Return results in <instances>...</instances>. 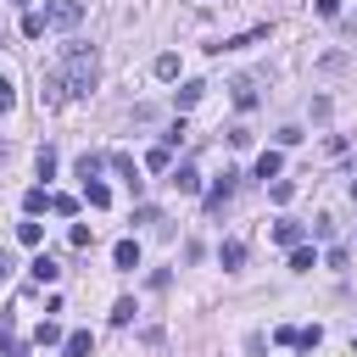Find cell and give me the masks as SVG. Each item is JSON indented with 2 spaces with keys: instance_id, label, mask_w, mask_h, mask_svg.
<instances>
[{
  "instance_id": "obj_19",
  "label": "cell",
  "mask_w": 357,
  "mask_h": 357,
  "mask_svg": "<svg viewBox=\"0 0 357 357\" xmlns=\"http://www.w3.org/2000/svg\"><path fill=\"white\" fill-rule=\"evenodd\" d=\"M22 33L39 39V33H45V17H39V11H22Z\"/></svg>"
},
{
  "instance_id": "obj_11",
  "label": "cell",
  "mask_w": 357,
  "mask_h": 357,
  "mask_svg": "<svg viewBox=\"0 0 357 357\" xmlns=\"http://www.w3.org/2000/svg\"><path fill=\"white\" fill-rule=\"evenodd\" d=\"M84 201H89V206H112V190H106L100 178H84Z\"/></svg>"
},
{
  "instance_id": "obj_5",
  "label": "cell",
  "mask_w": 357,
  "mask_h": 357,
  "mask_svg": "<svg viewBox=\"0 0 357 357\" xmlns=\"http://www.w3.org/2000/svg\"><path fill=\"white\" fill-rule=\"evenodd\" d=\"M112 262H117L123 273H134V268H139V245H134V240H117V251H112Z\"/></svg>"
},
{
  "instance_id": "obj_24",
  "label": "cell",
  "mask_w": 357,
  "mask_h": 357,
  "mask_svg": "<svg viewBox=\"0 0 357 357\" xmlns=\"http://www.w3.org/2000/svg\"><path fill=\"white\" fill-rule=\"evenodd\" d=\"M156 78H178V56H156Z\"/></svg>"
},
{
  "instance_id": "obj_13",
  "label": "cell",
  "mask_w": 357,
  "mask_h": 357,
  "mask_svg": "<svg viewBox=\"0 0 357 357\" xmlns=\"http://www.w3.org/2000/svg\"><path fill=\"white\" fill-rule=\"evenodd\" d=\"M290 268H296V273H312V268H318V251H312V245H296V251H290Z\"/></svg>"
},
{
  "instance_id": "obj_22",
  "label": "cell",
  "mask_w": 357,
  "mask_h": 357,
  "mask_svg": "<svg viewBox=\"0 0 357 357\" xmlns=\"http://www.w3.org/2000/svg\"><path fill=\"white\" fill-rule=\"evenodd\" d=\"M318 340H324V329H318V324H307V329H301V335H296V346H301V351H312V346H318Z\"/></svg>"
},
{
  "instance_id": "obj_7",
  "label": "cell",
  "mask_w": 357,
  "mask_h": 357,
  "mask_svg": "<svg viewBox=\"0 0 357 357\" xmlns=\"http://www.w3.org/2000/svg\"><path fill=\"white\" fill-rule=\"evenodd\" d=\"M229 89H234V106H240V112H251V106H257V84H251V78H234Z\"/></svg>"
},
{
  "instance_id": "obj_3",
  "label": "cell",
  "mask_w": 357,
  "mask_h": 357,
  "mask_svg": "<svg viewBox=\"0 0 357 357\" xmlns=\"http://www.w3.org/2000/svg\"><path fill=\"white\" fill-rule=\"evenodd\" d=\"M234 178H240V173H234V167H223V173H218V184H212V190H206V206H212V212H218V206H223V201H229V195H234Z\"/></svg>"
},
{
  "instance_id": "obj_4",
  "label": "cell",
  "mask_w": 357,
  "mask_h": 357,
  "mask_svg": "<svg viewBox=\"0 0 357 357\" xmlns=\"http://www.w3.org/2000/svg\"><path fill=\"white\" fill-rule=\"evenodd\" d=\"M173 190H178V195H195V190H201V173H195L190 162H178V167H173Z\"/></svg>"
},
{
  "instance_id": "obj_20",
  "label": "cell",
  "mask_w": 357,
  "mask_h": 357,
  "mask_svg": "<svg viewBox=\"0 0 357 357\" xmlns=\"http://www.w3.org/2000/svg\"><path fill=\"white\" fill-rule=\"evenodd\" d=\"M268 195H273V201H279V206H284V201H290V195H296V184H290V178H273V184H268Z\"/></svg>"
},
{
  "instance_id": "obj_27",
  "label": "cell",
  "mask_w": 357,
  "mask_h": 357,
  "mask_svg": "<svg viewBox=\"0 0 357 357\" xmlns=\"http://www.w3.org/2000/svg\"><path fill=\"white\" fill-rule=\"evenodd\" d=\"M128 318H134V301H128V296H123V301H117V307H112V324H128Z\"/></svg>"
},
{
  "instance_id": "obj_21",
  "label": "cell",
  "mask_w": 357,
  "mask_h": 357,
  "mask_svg": "<svg viewBox=\"0 0 357 357\" xmlns=\"http://www.w3.org/2000/svg\"><path fill=\"white\" fill-rule=\"evenodd\" d=\"M17 240H22V245H39L45 229H39V223H17Z\"/></svg>"
},
{
  "instance_id": "obj_15",
  "label": "cell",
  "mask_w": 357,
  "mask_h": 357,
  "mask_svg": "<svg viewBox=\"0 0 357 357\" xmlns=\"http://www.w3.org/2000/svg\"><path fill=\"white\" fill-rule=\"evenodd\" d=\"M145 167H151V173H173V151H167V145H156V151L145 156Z\"/></svg>"
},
{
  "instance_id": "obj_10",
  "label": "cell",
  "mask_w": 357,
  "mask_h": 357,
  "mask_svg": "<svg viewBox=\"0 0 357 357\" xmlns=\"http://www.w3.org/2000/svg\"><path fill=\"white\" fill-rule=\"evenodd\" d=\"M279 167H284L279 151H262V156H257V178H279Z\"/></svg>"
},
{
  "instance_id": "obj_26",
  "label": "cell",
  "mask_w": 357,
  "mask_h": 357,
  "mask_svg": "<svg viewBox=\"0 0 357 357\" xmlns=\"http://www.w3.org/2000/svg\"><path fill=\"white\" fill-rule=\"evenodd\" d=\"M50 206H56L61 218H73V212H78V201H73V195H50Z\"/></svg>"
},
{
  "instance_id": "obj_18",
  "label": "cell",
  "mask_w": 357,
  "mask_h": 357,
  "mask_svg": "<svg viewBox=\"0 0 357 357\" xmlns=\"http://www.w3.org/2000/svg\"><path fill=\"white\" fill-rule=\"evenodd\" d=\"M218 257H223V268H240V262H245V245H240V240H229Z\"/></svg>"
},
{
  "instance_id": "obj_25",
  "label": "cell",
  "mask_w": 357,
  "mask_h": 357,
  "mask_svg": "<svg viewBox=\"0 0 357 357\" xmlns=\"http://www.w3.org/2000/svg\"><path fill=\"white\" fill-rule=\"evenodd\" d=\"M33 167H39V178H50V173H56V151H50V145H45V151H39V162H33Z\"/></svg>"
},
{
  "instance_id": "obj_8",
  "label": "cell",
  "mask_w": 357,
  "mask_h": 357,
  "mask_svg": "<svg viewBox=\"0 0 357 357\" xmlns=\"http://www.w3.org/2000/svg\"><path fill=\"white\" fill-rule=\"evenodd\" d=\"M28 273H33V279H39V284H56V279H61V268H56V262H50V257H45V251H39V257H33V268H28Z\"/></svg>"
},
{
  "instance_id": "obj_9",
  "label": "cell",
  "mask_w": 357,
  "mask_h": 357,
  "mask_svg": "<svg viewBox=\"0 0 357 357\" xmlns=\"http://www.w3.org/2000/svg\"><path fill=\"white\" fill-rule=\"evenodd\" d=\"M61 340H67V335H61V324H50V318L33 329V346H39V351H45V346H61Z\"/></svg>"
},
{
  "instance_id": "obj_17",
  "label": "cell",
  "mask_w": 357,
  "mask_h": 357,
  "mask_svg": "<svg viewBox=\"0 0 357 357\" xmlns=\"http://www.w3.org/2000/svg\"><path fill=\"white\" fill-rule=\"evenodd\" d=\"M89 240H95V229H89V223H73V229H67V245H78V251H84Z\"/></svg>"
},
{
  "instance_id": "obj_29",
  "label": "cell",
  "mask_w": 357,
  "mask_h": 357,
  "mask_svg": "<svg viewBox=\"0 0 357 357\" xmlns=\"http://www.w3.org/2000/svg\"><path fill=\"white\" fill-rule=\"evenodd\" d=\"M6 273H11V257H6V251H0V279H6Z\"/></svg>"
},
{
  "instance_id": "obj_28",
  "label": "cell",
  "mask_w": 357,
  "mask_h": 357,
  "mask_svg": "<svg viewBox=\"0 0 357 357\" xmlns=\"http://www.w3.org/2000/svg\"><path fill=\"white\" fill-rule=\"evenodd\" d=\"M318 17H340V0H318Z\"/></svg>"
},
{
  "instance_id": "obj_6",
  "label": "cell",
  "mask_w": 357,
  "mask_h": 357,
  "mask_svg": "<svg viewBox=\"0 0 357 357\" xmlns=\"http://www.w3.org/2000/svg\"><path fill=\"white\" fill-rule=\"evenodd\" d=\"M61 351H67V357H89V351H95V340H89V329H73V335L61 340Z\"/></svg>"
},
{
  "instance_id": "obj_16",
  "label": "cell",
  "mask_w": 357,
  "mask_h": 357,
  "mask_svg": "<svg viewBox=\"0 0 357 357\" xmlns=\"http://www.w3.org/2000/svg\"><path fill=\"white\" fill-rule=\"evenodd\" d=\"M45 206H50V195H45V184H33V190L22 195V212L33 218V212H45Z\"/></svg>"
},
{
  "instance_id": "obj_12",
  "label": "cell",
  "mask_w": 357,
  "mask_h": 357,
  "mask_svg": "<svg viewBox=\"0 0 357 357\" xmlns=\"http://www.w3.org/2000/svg\"><path fill=\"white\" fill-rule=\"evenodd\" d=\"M273 240L296 251V245H301V223H290V218H284V223H273Z\"/></svg>"
},
{
  "instance_id": "obj_14",
  "label": "cell",
  "mask_w": 357,
  "mask_h": 357,
  "mask_svg": "<svg viewBox=\"0 0 357 357\" xmlns=\"http://www.w3.org/2000/svg\"><path fill=\"white\" fill-rule=\"evenodd\" d=\"M201 95H206V84H201V78H190V84H184V89L173 95V100H178V112H184V106H195Z\"/></svg>"
},
{
  "instance_id": "obj_23",
  "label": "cell",
  "mask_w": 357,
  "mask_h": 357,
  "mask_svg": "<svg viewBox=\"0 0 357 357\" xmlns=\"http://www.w3.org/2000/svg\"><path fill=\"white\" fill-rule=\"evenodd\" d=\"M11 106H17V84L0 73V112H11Z\"/></svg>"
},
{
  "instance_id": "obj_30",
  "label": "cell",
  "mask_w": 357,
  "mask_h": 357,
  "mask_svg": "<svg viewBox=\"0 0 357 357\" xmlns=\"http://www.w3.org/2000/svg\"><path fill=\"white\" fill-rule=\"evenodd\" d=\"M351 201H357V178H351Z\"/></svg>"
},
{
  "instance_id": "obj_1",
  "label": "cell",
  "mask_w": 357,
  "mask_h": 357,
  "mask_svg": "<svg viewBox=\"0 0 357 357\" xmlns=\"http://www.w3.org/2000/svg\"><path fill=\"white\" fill-rule=\"evenodd\" d=\"M95 78H100L95 50H89V45H78V39H67V45H61V84H67V95H89V89H95Z\"/></svg>"
},
{
  "instance_id": "obj_2",
  "label": "cell",
  "mask_w": 357,
  "mask_h": 357,
  "mask_svg": "<svg viewBox=\"0 0 357 357\" xmlns=\"http://www.w3.org/2000/svg\"><path fill=\"white\" fill-rule=\"evenodd\" d=\"M45 28H78L84 22V0H45Z\"/></svg>"
}]
</instances>
